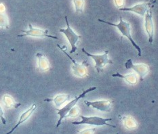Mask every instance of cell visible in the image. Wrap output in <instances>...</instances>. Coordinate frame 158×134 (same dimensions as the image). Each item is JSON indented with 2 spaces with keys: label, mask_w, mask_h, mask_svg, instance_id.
<instances>
[{
  "label": "cell",
  "mask_w": 158,
  "mask_h": 134,
  "mask_svg": "<svg viewBox=\"0 0 158 134\" xmlns=\"http://www.w3.org/2000/svg\"><path fill=\"white\" fill-rule=\"evenodd\" d=\"M98 20L99 22H103L105 24H107V25H109L117 27V28L119 29V31L121 32L122 35L126 37L127 38L130 40V42H131L132 46L135 47V49L138 51L139 56H141V49H140L139 46H138V45L136 44V43L132 39V37L131 36V33H130V25L128 22L124 21V20L122 19V17H120V21L118 24H115V23L107 22V21H105V20H102V19H98Z\"/></svg>",
  "instance_id": "6da1fadb"
},
{
  "label": "cell",
  "mask_w": 158,
  "mask_h": 134,
  "mask_svg": "<svg viewBox=\"0 0 158 134\" xmlns=\"http://www.w3.org/2000/svg\"><path fill=\"white\" fill-rule=\"evenodd\" d=\"M96 89H97V87H92L88 88V89H86V90H85V91L82 92L80 95L76 96L74 99H73V100L71 101L70 102H69L68 104L65 105L63 108H62L60 109H56L57 111H58L57 114L60 116V118H59V119H58V123H57L56 128H58V127L60 125L61 122H62V121H63V119L64 117H66L67 115L68 114L69 112L70 111V110L72 108L74 107V106L77 104V102L80 100L81 98L85 97V95H86V94H88V93L92 91L95 90Z\"/></svg>",
  "instance_id": "7a4b0ae2"
},
{
  "label": "cell",
  "mask_w": 158,
  "mask_h": 134,
  "mask_svg": "<svg viewBox=\"0 0 158 134\" xmlns=\"http://www.w3.org/2000/svg\"><path fill=\"white\" fill-rule=\"evenodd\" d=\"M81 118V121H74L71 123L73 125H97V126H102L107 125L112 128H116L115 125H112L108 124L107 122L111 121V118H102L99 116H84L83 115L80 116Z\"/></svg>",
  "instance_id": "3957f363"
},
{
  "label": "cell",
  "mask_w": 158,
  "mask_h": 134,
  "mask_svg": "<svg viewBox=\"0 0 158 134\" xmlns=\"http://www.w3.org/2000/svg\"><path fill=\"white\" fill-rule=\"evenodd\" d=\"M64 18H65V21H66V24H67V28L66 29H60V32L64 33L65 37L67 38L69 42V43L71 45V47L70 54H72L74 52H75L77 49L76 44L78 42V40L81 38V36L77 35V33H75L73 31V30L71 29V27L70 26L69 23V21H68L67 16H66Z\"/></svg>",
  "instance_id": "277c9868"
},
{
  "label": "cell",
  "mask_w": 158,
  "mask_h": 134,
  "mask_svg": "<svg viewBox=\"0 0 158 134\" xmlns=\"http://www.w3.org/2000/svg\"><path fill=\"white\" fill-rule=\"evenodd\" d=\"M81 51L83 52L86 54L88 56L92 58V59L94 60L95 61V68L97 71V73H99L100 72L103 71V68L105 67V65L106 64H113V62L111 60H110L108 57L107 55L109 54V51L106 50L105 51V53L102 55H94V54H91L89 52H88L87 51H85L84 48H82Z\"/></svg>",
  "instance_id": "5b68a950"
},
{
  "label": "cell",
  "mask_w": 158,
  "mask_h": 134,
  "mask_svg": "<svg viewBox=\"0 0 158 134\" xmlns=\"http://www.w3.org/2000/svg\"><path fill=\"white\" fill-rule=\"evenodd\" d=\"M23 33L17 35V37H23L31 36L34 37H48V38L58 39L57 37L49 35L48 30H44L38 28H35V27L32 26L31 24H29V30H23Z\"/></svg>",
  "instance_id": "8992f818"
},
{
  "label": "cell",
  "mask_w": 158,
  "mask_h": 134,
  "mask_svg": "<svg viewBox=\"0 0 158 134\" xmlns=\"http://www.w3.org/2000/svg\"><path fill=\"white\" fill-rule=\"evenodd\" d=\"M57 46L59 47L60 50L63 51V52L66 55V56L71 60L72 63H73V66H72V69H73V73L75 74V76H77L79 77H84L85 76H86L88 75L87 67H88V64L85 63V62H84L82 64H79L67 53V51L63 49V47H60V45L57 44Z\"/></svg>",
  "instance_id": "52a82bcc"
},
{
  "label": "cell",
  "mask_w": 158,
  "mask_h": 134,
  "mask_svg": "<svg viewBox=\"0 0 158 134\" xmlns=\"http://www.w3.org/2000/svg\"><path fill=\"white\" fill-rule=\"evenodd\" d=\"M125 67L127 69H132L136 72L139 75L140 80L143 81L149 71V67L145 64H140L135 65L132 63V59H128L125 63Z\"/></svg>",
  "instance_id": "ba28073f"
},
{
  "label": "cell",
  "mask_w": 158,
  "mask_h": 134,
  "mask_svg": "<svg viewBox=\"0 0 158 134\" xmlns=\"http://www.w3.org/2000/svg\"><path fill=\"white\" fill-rule=\"evenodd\" d=\"M156 2V1H151L149 2H145L143 3H139L130 8H120V11H128V12H133L137 14L140 15V16H143L145 15L146 12L149 8L150 6L152 5V3Z\"/></svg>",
  "instance_id": "9c48e42d"
},
{
  "label": "cell",
  "mask_w": 158,
  "mask_h": 134,
  "mask_svg": "<svg viewBox=\"0 0 158 134\" xmlns=\"http://www.w3.org/2000/svg\"><path fill=\"white\" fill-rule=\"evenodd\" d=\"M145 30L149 36V42L152 44L153 41L154 25L153 22L152 10L149 8L145 13Z\"/></svg>",
  "instance_id": "30bf717a"
},
{
  "label": "cell",
  "mask_w": 158,
  "mask_h": 134,
  "mask_svg": "<svg viewBox=\"0 0 158 134\" xmlns=\"http://www.w3.org/2000/svg\"><path fill=\"white\" fill-rule=\"evenodd\" d=\"M85 104L88 107H92L103 112H109L111 110V101L110 100H99L95 102L85 101Z\"/></svg>",
  "instance_id": "8fae6325"
},
{
  "label": "cell",
  "mask_w": 158,
  "mask_h": 134,
  "mask_svg": "<svg viewBox=\"0 0 158 134\" xmlns=\"http://www.w3.org/2000/svg\"><path fill=\"white\" fill-rule=\"evenodd\" d=\"M36 108H37V104H32L31 106L29 108L27 109V111H25L20 116L19 121L17 122V123L15 125V126L14 127V128L11 130H10V132H8L7 134H11L14 131H15V129L18 128L20 125L23 124V123H25V121H27V120L29 119L30 116L32 115V114L34 112V111H35L36 110Z\"/></svg>",
  "instance_id": "7c38bea8"
},
{
  "label": "cell",
  "mask_w": 158,
  "mask_h": 134,
  "mask_svg": "<svg viewBox=\"0 0 158 134\" xmlns=\"http://www.w3.org/2000/svg\"><path fill=\"white\" fill-rule=\"evenodd\" d=\"M38 68L41 71L45 72L50 69V63L46 56L44 54L37 52L36 54Z\"/></svg>",
  "instance_id": "4fadbf2b"
},
{
  "label": "cell",
  "mask_w": 158,
  "mask_h": 134,
  "mask_svg": "<svg viewBox=\"0 0 158 134\" xmlns=\"http://www.w3.org/2000/svg\"><path fill=\"white\" fill-rule=\"evenodd\" d=\"M70 98V96L67 94H59L57 95L56 97L52 99L47 98L44 99L45 102H53L56 107H60L61 105H63L65 102H67Z\"/></svg>",
  "instance_id": "5bb4252c"
},
{
  "label": "cell",
  "mask_w": 158,
  "mask_h": 134,
  "mask_svg": "<svg viewBox=\"0 0 158 134\" xmlns=\"http://www.w3.org/2000/svg\"><path fill=\"white\" fill-rule=\"evenodd\" d=\"M112 76L114 77L122 78L123 79L126 80L130 85H135L137 83V76L135 73H130L128 75H122L119 73H117L116 74H113Z\"/></svg>",
  "instance_id": "9a60e30c"
},
{
  "label": "cell",
  "mask_w": 158,
  "mask_h": 134,
  "mask_svg": "<svg viewBox=\"0 0 158 134\" xmlns=\"http://www.w3.org/2000/svg\"><path fill=\"white\" fill-rule=\"evenodd\" d=\"M3 102L4 103V104L6 107L8 108H12V107L17 108L21 106V104H20V103H16L15 101V99H14L12 96L9 94H5L3 95Z\"/></svg>",
  "instance_id": "2e32d148"
},
{
  "label": "cell",
  "mask_w": 158,
  "mask_h": 134,
  "mask_svg": "<svg viewBox=\"0 0 158 134\" xmlns=\"http://www.w3.org/2000/svg\"><path fill=\"white\" fill-rule=\"evenodd\" d=\"M123 120L124 125L127 129H133L137 127V122L132 116H124Z\"/></svg>",
  "instance_id": "e0dca14e"
},
{
  "label": "cell",
  "mask_w": 158,
  "mask_h": 134,
  "mask_svg": "<svg viewBox=\"0 0 158 134\" xmlns=\"http://www.w3.org/2000/svg\"><path fill=\"white\" fill-rule=\"evenodd\" d=\"M0 27L5 29L9 27L8 18L5 12H0Z\"/></svg>",
  "instance_id": "ac0fdd59"
},
{
  "label": "cell",
  "mask_w": 158,
  "mask_h": 134,
  "mask_svg": "<svg viewBox=\"0 0 158 134\" xmlns=\"http://www.w3.org/2000/svg\"><path fill=\"white\" fill-rule=\"evenodd\" d=\"M75 6V12L77 13H81L83 12L84 7V0H73Z\"/></svg>",
  "instance_id": "d6986e66"
},
{
  "label": "cell",
  "mask_w": 158,
  "mask_h": 134,
  "mask_svg": "<svg viewBox=\"0 0 158 134\" xmlns=\"http://www.w3.org/2000/svg\"><path fill=\"white\" fill-rule=\"evenodd\" d=\"M69 112V114L67 115L66 117H71H71H75V116L79 115V112H79L78 109L77 108L73 107L70 110V111Z\"/></svg>",
  "instance_id": "ffe728a7"
},
{
  "label": "cell",
  "mask_w": 158,
  "mask_h": 134,
  "mask_svg": "<svg viewBox=\"0 0 158 134\" xmlns=\"http://www.w3.org/2000/svg\"><path fill=\"white\" fill-rule=\"evenodd\" d=\"M0 120L3 125H6V119L4 117V112H3L1 104H0Z\"/></svg>",
  "instance_id": "44dd1931"
},
{
  "label": "cell",
  "mask_w": 158,
  "mask_h": 134,
  "mask_svg": "<svg viewBox=\"0 0 158 134\" xmlns=\"http://www.w3.org/2000/svg\"><path fill=\"white\" fill-rule=\"evenodd\" d=\"M115 4L118 8H121L124 5V0H114Z\"/></svg>",
  "instance_id": "7402d4cb"
},
{
  "label": "cell",
  "mask_w": 158,
  "mask_h": 134,
  "mask_svg": "<svg viewBox=\"0 0 158 134\" xmlns=\"http://www.w3.org/2000/svg\"><path fill=\"white\" fill-rule=\"evenodd\" d=\"M6 12V7L2 3H0V12Z\"/></svg>",
  "instance_id": "603a6c76"
}]
</instances>
